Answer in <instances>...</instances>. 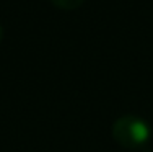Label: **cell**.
<instances>
[{
    "label": "cell",
    "mask_w": 153,
    "mask_h": 152,
    "mask_svg": "<svg viewBox=\"0 0 153 152\" xmlns=\"http://www.w3.org/2000/svg\"><path fill=\"white\" fill-rule=\"evenodd\" d=\"M150 126L137 116H122L112 124V136L126 149H142L150 139Z\"/></svg>",
    "instance_id": "cell-1"
}]
</instances>
